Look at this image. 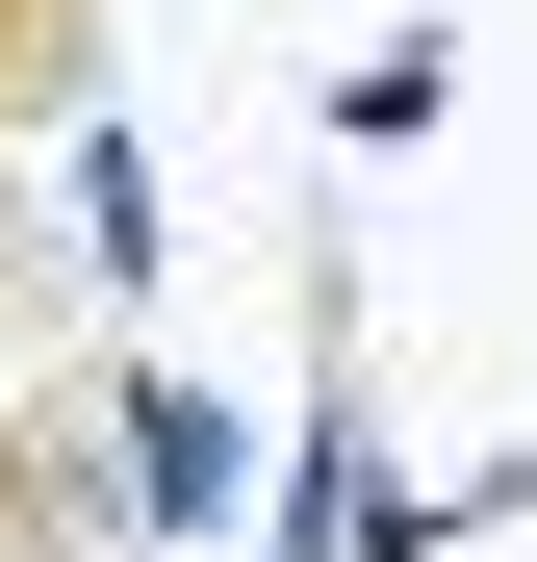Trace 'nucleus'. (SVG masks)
Listing matches in <instances>:
<instances>
[{"mask_svg":"<svg viewBox=\"0 0 537 562\" xmlns=\"http://www.w3.org/2000/svg\"><path fill=\"white\" fill-rule=\"evenodd\" d=\"M103 486H128V537H154V562L231 512V409L179 384V358H128V384H103Z\"/></svg>","mask_w":537,"mask_h":562,"instance_id":"2","label":"nucleus"},{"mask_svg":"<svg viewBox=\"0 0 537 562\" xmlns=\"http://www.w3.org/2000/svg\"><path fill=\"white\" fill-rule=\"evenodd\" d=\"M103 128V0H0V154Z\"/></svg>","mask_w":537,"mask_h":562,"instance_id":"3","label":"nucleus"},{"mask_svg":"<svg viewBox=\"0 0 537 562\" xmlns=\"http://www.w3.org/2000/svg\"><path fill=\"white\" fill-rule=\"evenodd\" d=\"M52 384V256H26V205H0V409Z\"/></svg>","mask_w":537,"mask_h":562,"instance_id":"4","label":"nucleus"},{"mask_svg":"<svg viewBox=\"0 0 537 562\" xmlns=\"http://www.w3.org/2000/svg\"><path fill=\"white\" fill-rule=\"evenodd\" d=\"M0 562H154L128 486H103V384H26L0 409Z\"/></svg>","mask_w":537,"mask_h":562,"instance_id":"1","label":"nucleus"}]
</instances>
